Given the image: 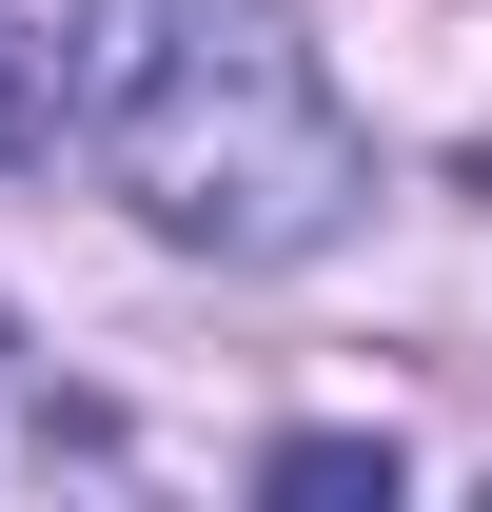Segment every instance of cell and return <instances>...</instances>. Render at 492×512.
<instances>
[{
    "label": "cell",
    "instance_id": "cell-1",
    "mask_svg": "<svg viewBox=\"0 0 492 512\" xmlns=\"http://www.w3.org/2000/svg\"><path fill=\"white\" fill-rule=\"evenodd\" d=\"M60 99H79L99 197H138L178 256H315L374 178L296 0H79Z\"/></svg>",
    "mask_w": 492,
    "mask_h": 512
},
{
    "label": "cell",
    "instance_id": "cell-2",
    "mask_svg": "<svg viewBox=\"0 0 492 512\" xmlns=\"http://www.w3.org/2000/svg\"><path fill=\"white\" fill-rule=\"evenodd\" d=\"M276 493H296V512H355V493H394V434H296V453H276Z\"/></svg>",
    "mask_w": 492,
    "mask_h": 512
},
{
    "label": "cell",
    "instance_id": "cell-3",
    "mask_svg": "<svg viewBox=\"0 0 492 512\" xmlns=\"http://www.w3.org/2000/svg\"><path fill=\"white\" fill-rule=\"evenodd\" d=\"M0 158H20V40H0Z\"/></svg>",
    "mask_w": 492,
    "mask_h": 512
}]
</instances>
